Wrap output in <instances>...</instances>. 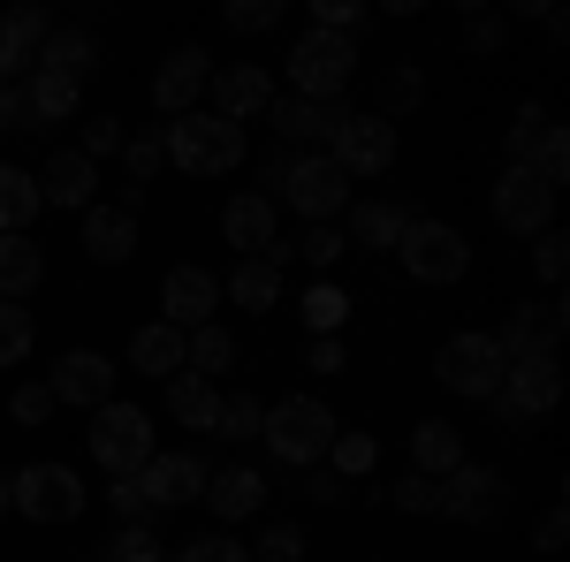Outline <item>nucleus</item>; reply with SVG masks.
Here are the masks:
<instances>
[{"label": "nucleus", "mask_w": 570, "mask_h": 562, "mask_svg": "<svg viewBox=\"0 0 570 562\" xmlns=\"http://www.w3.org/2000/svg\"><path fill=\"white\" fill-rule=\"evenodd\" d=\"M160 152H168V168L190 175V183H220V175H236L252 160V137L236 130V122H220V115H206V107H190V115H176V122L160 130Z\"/></svg>", "instance_id": "1"}, {"label": "nucleus", "mask_w": 570, "mask_h": 562, "mask_svg": "<svg viewBox=\"0 0 570 562\" xmlns=\"http://www.w3.org/2000/svg\"><path fill=\"white\" fill-rule=\"evenodd\" d=\"M266 183H274V190H282V206H289V214H305L312 228H320V220H335V214H351V175L335 168L327 152H289V145H274ZM274 190H266V198H274Z\"/></svg>", "instance_id": "2"}, {"label": "nucleus", "mask_w": 570, "mask_h": 562, "mask_svg": "<svg viewBox=\"0 0 570 562\" xmlns=\"http://www.w3.org/2000/svg\"><path fill=\"white\" fill-rule=\"evenodd\" d=\"M335 433H343V418H335L320 395H282V403H266V418H259L266 456H274V464H289V472L320 464V456L335 448Z\"/></svg>", "instance_id": "3"}, {"label": "nucleus", "mask_w": 570, "mask_h": 562, "mask_svg": "<svg viewBox=\"0 0 570 562\" xmlns=\"http://www.w3.org/2000/svg\"><path fill=\"white\" fill-rule=\"evenodd\" d=\"M85 441H91V456H99V472H107V479H137L153 456H160L153 411H145V403H122V395L91 411V433H85Z\"/></svg>", "instance_id": "4"}, {"label": "nucleus", "mask_w": 570, "mask_h": 562, "mask_svg": "<svg viewBox=\"0 0 570 562\" xmlns=\"http://www.w3.org/2000/svg\"><path fill=\"white\" fill-rule=\"evenodd\" d=\"M395 259H403V274H411L419 289H449V282H464V274H472V236H464V228H449V220H434V214H419L411 228H403Z\"/></svg>", "instance_id": "5"}, {"label": "nucleus", "mask_w": 570, "mask_h": 562, "mask_svg": "<svg viewBox=\"0 0 570 562\" xmlns=\"http://www.w3.org/2000/svg\"><path fill=\"white\" fill-rule=\"evenodd\" d=\"M289 99H343V85L357 77V39H335V31H297L289 39Z\"/></svg>", "instance_id": "6"}, {"label": "nucleus", "mask_w": 570, "mask_h": 562, "mask_svg": "<svg viewBox=\"0 0 570 562\" xmlns=\"http://www.w3.org/2000/svg\"><path fill=\"white\" fill-rule=\"evenodd\" d=\"M8 510L53 532V524H77V517H85L91 494H85V479L69 472V464H23V472H8Z\"/></svg>", "instance_id": "7"}, {"label": "nucleus", "mask_w": 570, "mask_h": 562, "mask_svg": "<svg viewBox=\"0 0 570 562\" xmlns=\"http://www.w3.org/2000/svg\"><path fill=\"white\" fill-rule=\"evenodd\" d=\"M502 373H510V357H502V343L480 335V327H464V335H449V343L434 349V381L449 395H464V403H494V395H502Z\"/></svg>", "instance_id": "8"}, {"label": "nucleus", "mask_w": 570, "mask_h": 562, "mask_svg": "<svg viewBox=\"0 0 570 562\" xmlns=\"http://www.w3.org/2000/svg\"><path fill=\"white\" fill-rule=\"evenodd\" d=\"M441 517H456V524H502L510 517V479L494 472V464H456V472L441 479Z\"/></svg>", "instance_id": "9"}, {"label": "nucleus", "mask_w": 570, "mask_h": 562, "mask_svg": "<svg viewBox=\"0 0 570 562\" xmlns=\"http://www.w3.org/2000/svg\"><path fill=\"white\" fill-rule=\"evenodd\" d=\"M220 236L244 252V259H274L289 266V244H282V214H274V198L266 190H236L228 206H220Z\"/></svg>", "instance_id": "10"}, {"label": "nucleus", "mask_w": 570, "mask_h": 562, "mask_svg": "<svg viewBox=\"0 0 570 562\" xmlns=\"http://www.w3.org/2000/svg\"><path fill=\"white\" fill-rule=\"evenodd\" d=\"M395 122H381V115H343V130H335V145H327V160L351 175V183H373V175L395 168Z\"/></svg>", "instance_id": "11"}, {"label": "nucleus", "mask_w": 570, "mask_h": 562, "mask_svg": "<svg viewBox=\"0 0 570 562\" xmlns=\"http://www.w3.org/2000/svg\"><path fill=\"white\" fill-rule=\"evenodd\" d=\"M206 456H190V448H168V456H153L145 472H137V494H145V510L153 517H168V510H190V502H206Z\"/></svg>", "instance_id": "12"}, {"label": "nucleus", "mask_w": 570, "mask_h": 562, "mask_svg": "<svg viewBox=\"0 0 570 562\" xmlns=\"http://www.w3.org/2000/svg\"><path fill=\"white\" fill-rule=\"evenodd\" d=\"M487 206H494V228H502V236H548V220H556V190H548L540 175H525V168H502Z\"/></svg>", "instance_id": "13"}, {"label": "nucleus", "mask_w": 570, "mask_h": 562, "mask_svg": "<svg viewBox=\"0 0 570 562\" xmlns=\"http://www.w3.org/2000/svg\"><path fill=\"white\" fill-rule=\"evenodd\" d=\"M206 85H214V53H206L198 39H183L176 53H168V61L153 69V107H160V115L176 122V115H190V107L206 99Z\"/></svg>", "instance_id": "14"}, {"label": "nucleus", "mask_w": 570, "mask_h": 562, "mask_svg": "<svg viewBox=\"0 0 570 562\" xmlns=\"http://www.w3.org/2000/svg\"><path fill=\"white\" fill-rule=\"evenodd\" d=\"M343 115H351L343 99L327 107V99H282V91H274V107H266V122H274V137H282L289 152H327L335 130H343Z\"/></svg>", "instance_id": "15"}, {"label": "nucleus", "mask_w": 570, "mask_h": 562, "mask_svg": "<svg viewBox=\"0 0 570 562\" xmlns=\"http://www.w3.org/2000/svg\"><path fill=\"white\" fill-rule=\"evenodd\" d=\"M115 373H122V365H115L107 349H61V357H53V381H46V388H53V403L99 411V403H115Z\"/></svg>", "instance_id": "16"}, {"label": "nucleus", "mask_w": 570, "mask_h": 562, "mask_svg": "<svg viewBox=\"0 0 570 562\" xmlns=\"http://www.w3.org/2000/svg\"><path fill=\"white\" fill-rule=\"evenodd\" d=\"M214 312H220V274H206V266H168V282H160V319L168 327H214Z\"/></svg>", "instance_id": "17"}, {"label": "nucleus", "mask_w": 570, "mask_h": 562, "mask_svg": "<svg viewBox=\"0 0 570 562\" xmlns=\"http://www.w3.org/2000/svg\"><path fill=\"white\" fill-rule=\"evenodd\" d=\"M77 107H85V85L31 69V77L16 85V130H61V122H77Z\"/></svg>", "instance_id": "18"}, {"label": "nucleus", "mask_w": 570, "mask_h": 562, "mask_svg": "<svg viewBox=\"0 0 570 562\" xmlns=\"http://www.w3.org/2000/svg\"><path fill=\"white\" fill-rule=\"evenodd\" d=\"M46 39H53V16H46L39 0H16V8L0 16V85H16L23 69H39Z\"/></svg>", "instance_id": "19"}, {"label": "nucleus", "mask_w": 570, "mask_h": 562, "mask_svg": "<svg viewBox=\"0 0 570 562\" xmlns=\"http://www.w3.org/2000/svg\"><path fill=\"white\" fill-rule=\"evenodd\" d=\"M563 327H570L563 297H540V304H518L494 343H502V357H556V349H563Z\"/></svg>", "instance_id": "20"}, {"label": "nucleus", "mask_w": 570, "mask_h": 562, "mask_svg": "<svg viewBox=\"0 0 570 562\" xmlns=\"http://www.w3.org/2000/svg\"><path fill=\"white\" fill-rule=\"evenodd\" d=\"M206 91H214V107H206V115L236 122V130H244V122H259L266 107H274V77H266L259 61H236V69H220Z\"/></svg>", "instance_id": "21"}, {"label": "nucleus", "mask_w": 570, "mask_h": 562, "mask_svg": "<svg viewBox=\"0 0 570 562\" xmlns=\"http://www.w3.org/2000/svg\"><path fill=\"white\" fill-rule=\"evenodd\" d=\"M39 206H61V214L99 206V168H91L77 145H69V152H53V160L39 168Z\"/></svg>", "instance_id": "22"}, {"label": "nucleus", "mask_w": 570, "mask_h": 562, "mask_svg": "<svg viewBox=\"0 0 570 562\" xmlns=\"http://www.w3.org/2000/svg\"><path fill=\"white\" fill-rule=\"evenodd\" d=\"M85 259L91 266H130L137 259V214L130 206H85Z\"/></svg>", "instance_id": "23"}, {"label": "nucleus", "mask_w": 570, "mask_h": 562, "mask_svg": "<svg viewBox=\"0 0 570 562\" xmlns=\"http://www.w3.org/2000/svg\"><path fill=\"white\" fill-rule=\"evenodd\" d=\"M411 220H419L411 198H357V206H351V244H357V252H395Z\"/></svg>", "instance_id": "24"}, {"label": "nucleus", "mask_w": 570, "mask_h": 562, "mask_svg": "<svg viewBox=\"0 0 570 562\" xmlns=\"http://www.w3.org/2000/svg\"><path fill=\"white\" fill-rule=\"evenodd\" d=\"M502 395H510L525 418H548V411L563 403V373H556V357H510V373H502Z\"/></svg>", "instance_id": "25"}, {"label": "nucleus", "mask_w": 570, "mask_h": 562, "mask_svg": "<svg viewBox=\"0 0 570 562\" xmlns=\"http://www.w3.org/2000/svg\"><path fill=\"white\" fill-rule=\"evenodd\" d=\"M206 510L220 517V532L244 524V517H259V510H266V479L252 472V464H228V472L206 479Z\"/></svg>", "instance_id": "26"}, {"label": "nucleus", "mask_w": 570, "mask_h": 562, "mask_svg": "<svg viewBox=\"0 0 570 562\" xmlns=\"http://www.w3.org/2000/svg\"><path fill=\"white\" fill-rule=\"evenodd\" d=\"M46 282V244L39 236H0V304L39 297Z\"/></svg>", "instance_id": "27"}, {"label": "nucleus", "mask_w": 570, "mask_h": 562, "mask_svg": "<svg viewBox=\"0 0 570 562\" xmlns=\"http://www.w3.org/2000/svg\"><path fill=\"white\" fill-rule=\"evenodd\" d=\"M130 373H145V381H176L183 373V327L145 319V327L130 335Z\"/></svg>", "instance_id": "28"}, {"label": "nucleus", "mask_w": 570, "mask_h": 562, "mask_svg": "<svg viewBox=\"0 0 570 562\" xmlns=\"http://www.w3.org/2000/svg\"><path fill=\"white\" fill-rule=\"evenodd\" d=\"M220 297L244 304L252 319H266V312L282 304V266H274V259H236V266H228V282H220Z\"/></svg>", "instance_id": "29"}, {"label": "nucleus", "mask_w": 570, "mask_h": 562, "mask_svg": "<svg viewBox=\"0 0 570 562\" xmlns=\"http://www.w3.org/2000/svg\"><path fill=\"white\" fill-rule=\"evenodd\" d=\"M456 464H464V433L449 426V418H419V426H411V472L449 479Z\"/></svg>", "instance_id": "30"}, {"label": "nucleus", "mask_w": 570, "mask_h": 562, "mask_svg": "<svg viewBox=\"0 0 570 562\" xmlns=\"http://www.w3.org/2000/svg\"><path fill=\"white\" fill-rule=\"evenodd\" d=\"M39 69H46V77H69V85H85L91 69H99V39H91V31H53V39L39 46Z\"/></svg>", "instance_id": "31"}, {"label": "nucleus", "mask_w": 570, "mask_h": 562, "mask_svg": "<svg viewBox=\"0 0 570 562\" xmlns=\"http://www.w3.org/2000/svg\"><path fill=\"white\" fill-rule=\"evenodd\" d=\"M228 365H236V335H228L220 319L183 335V373H198V381H214V388H220V373H228Z\"/></svg>", "instance_id": "32"}, {"label": "nucleus", "mask_w": 570, "mask_h": 562, "mask_svg": "<svg viewBox=\"0 0 570 562\" xmlns=\"http://www.w3.org/2000/svg\"><path fill=\"white\" fill-rule=\"evenodd\" d=\"M168 411H176V426L214 433V418H220V388H214V381H198V373H176V381H168Z\"/></svg>", "instance_id": "33"}, {"label": "nucleus", "mask_w": 570, "mask_h": 562, "mask_svg": "<svg viewBox=\"0 0 570 562\" xmlns=\"http://www.w3.org/2000/svg\"><path fill=\"white\" fill-rule=\"evenodd\" d=\"M31 220H39V175L0 168V236H31Z\"/></svg>", "instance_id": "34"}, {"label": "nucleus", "mask_w": 570, "mask_h": 562, "mask_svg": "<svg viewBox=\"0 0 570 562\" xmlns=\"http://www.w3.org/2000/svg\"><path fill=\"white\" fill-rule=\"evenodd\" d=\"M297 312H305L312 335H343V327H351V289H343V282H312Z\"/></svg>", "instance_id": "35"}, {"label": "nucleus", "mask_w": 570, "mask_h": 562, "mask_svg": "<svg viewBox=\"0 0 570 562\" xmlns=\"http://www.w3.org/2000/svg\"><path fill=\"white\" fill-rule=\"evenodd\" d=\"M419 107H426V77H419L411 61H403V69H381V107H373V115L395 122V115H419Z\"/></svg>", "instance_id": "36"}, {"label": "nucleus", "mask_w": 570, "mask_h": 562, "mask_svg": "<svg viewBox=\"0 0 570 562\" xmlns=\"http://www.w3.org/2000/svg\"><path fill=\"white\" fill-rule=\"evenodd\" d=\"M525 175H540L548 190H563V183H570V137H563V122H548V130H540V145H532Z\"/></svg>", "instance_id": "37"}, {"label": "nucleus", "mask_w": 570, "mask_h": 562, "mask_svg": "<svg viewBox=\"0 0 570 562\" xmlns=\"http://www.w3.org/2000/svg\"><path fill=\"white\" fill-rule=\"evenodd\" d=\"M39 343V319H31V304H0V373L8 365H23Z\"/></svg>", "instance_id": "38"}, {"label": "nucleus", "mask_w": 570, "mask_h": 562, "mask_svg": "<svg viewBox=\"0 0 570 562\" xmlns=\"http://www.w3.org/2000/svg\"><path fill=\"white\" fill-rule=\"evenodd\" d=\"M259 418H266V403H259V395H220L214 433H220V441H259Z\"/></svg>", "instance_id": "39"}, {"label": "nucleus", "mask_w": 570, "mask_h": 562, "mask_svg": "<svg viewBox=\"0 0 570 562\" xmlns=\"http://www.w3.org/2000/svg\"><path fill=\"white\" fill-rule=\"evenodd\" d=\"M107 562H168L160 524H122V532H115V548H107Z\"/></svg>", "instance_id": "40"}, {"label": "nucleus", "mask_w": 570, "mask_h": 562, "mask_svg": "<svg viewBox=\"0 0 570 562\" xmlns=\"http://www.w3.org/2000/svg\"><path fill=\"white\" fill-rule=\"evenodd\" d=\"M327 456H335V472H343V479H365L373 464H381V441L351 426V433H335V448H327Z\"/></svg>", "instance_id": "41"}, {"label": "nucleus", "mask_w": 570, "mask_h": 562, "mask_svg": "<svg viewBox=\"0 0 570 562\" xmlns=\"http://www.w3.org/2000/svg\"><path fill=\"white\" fill-rule=\"evenodd\" d=\"M220 23H228L236 39H259V31L282 23V0H228V8H220Z\"/></svg>", "instance_id": "42"}, {"label": "nucleus", "mask_w": 570, "mask_h": 562, "mask_svg": "<svg viewBox=\"0 0 570 562\" xmlns=\"http://www.w3.org/2000/svg\"><path fill=\"white\" fill-rule=\"evenodd\" d=\"M365 0H312V31H335V39H357L365 31Z\"/></svg>", "instance_id": "43"}, {"label": "nucleus", "mask_w": 570, "mask_h": 562, "mask_svg": "<svg viewBox=\"0 0 570 562\" xmlns=\"http://www.w3.org/2000/svg\"><path fill=\"white\" fill-rule=\"evenodd\" d=\"M464 46H472L480 61H494V53L510 46V23H502L494 8H464Z\"/></svg>", "instance_id": "44"}, {"label": "nucleus", "mask_w": 570, "mask_h": 562, "mask_svg": "<svg viewBox=\"0 0 570 562\" xmlns=\"http://www.w3.org/2000/svg\"><path fill=\"white\" fill-rule=\"evenodd\" d=\"M176 562H252V548L236 540V532H198V540H183Z\"/></svg>", "instance_id": "45"}, {"label": "nucleus", "mask_w": 570, "mask_h": 562, "mask_svg": "<svg viewBox=\"0 0 570 562\" xmlns=\"http://www.w3.org/2000/svg\"><path fill=\"white\" fill-rule=\"evenodd\" d=\"M160 160H168V152H160V122H153L145 137H130V145H122V168H130V190H145V183L160 175Z\"/></svg>", "instance_id": "46"}, {"label": "nucleus", "mask_w": 570, "mask_h": 562, "mask_svg": "<svg viewBox=\"0 0 570 562\" xmlns=\"http://www.w3.org/2000/svg\"><path fill=\"white\" fill-rule=\"evenodd\" d=\"M289 259H305V266H335V259H343V228H335V220L305 228V236L289 244Z\"/></svg>", "instance_id": "47"}, {"label": "nucleus", "mask_w": 570, "mask_h": 562, "mask_svg": "<svg viewBox=\"0 0 570 562\" xmlns=\"http://www.w3.org/2000/svg\"><path fill=\"white\" fill-rule=\"evenodd\" d=\"M540 130H548V107H518V122H510V137H502L510 168H525V160H532V145H540Z\"/></svg>", "instance_id": "48"}, {"label": "nucleus", "mask_w": 570, "mask_h": 562, "mask_svg": "<svg viewBox=\"0 0 570 562\" xmlns=\"http://www.w3.org/2000/svg\"><path fill=\"white\" fill-rule=\"evenodd\" d=\"M122 145H130V137H122V122H115V115H91V122H85V145H77V152H85L91 168H99V160H115Z\"/></svg>", "instance_id": "49"}, {"label": "nucleus", "mask_w": 570, "mask_h": 562, "mask_svg": "<svg viewBox=\"0 0 570 562\" xmlns=\"http://www.w3.org/2000/svg\"><path fill=\"white\" fill-rule=\"evenodd\" d=\"M252 562H305V532H297V524H266Z\"/></svg>", "instance_id": "50"}, {"label": "nucleus", "mask_w": 570, "mask_h": 562, "mask_svg": "<svg viewBox=\"0 0 570 562\" xmlns=\"http://www.w3.org/2000/svg\"><path fill=\"white\" fill-rule=\"evenodd\" d=\"M395 510H411V517H441V479L411 472L403 486H395Z\"/></svg>", "instance_id": "51"}, {"label": "nucleus", "mask_w": 570, "mask_h": 562, "mask_svg": "<svg viewBox=\"0 0 570 562\" xmlns=\"http://www.w3.org/2000/svg\"><path fill=\"white\" fill-rule=\"evenodd\" d=\"M53 411H61V403H53V388H16L8 395V418H16V426H46V418H53Z\"/></svg>", "instance_id": "52"}, {"label": "nucleus", "mask_w": 570, "mask_h": 562, "mask_svg": "<svg viewBox=\"0 0 570 562\" xmlns=\"http://www.w3.org/2000/svg\"><path fill=\"white\" fill-rule=\"evenodd\" d=\"M532 266H540V282H548V289L570 274V252H563V236H556V228H548V236H532Z\"/></svg>", "instance_id": "53"}, {"label": "nucleus", "mask_w": 570, "mask_h": 562, "mask_svg": "<svg viewBox=\"0 0 570 562\" xmlns=\"http://www.w3.org/2000/svg\"><path fill=\"white\" fill-rule=\"evenodd\" d=\"M107 510H115L122 524H153V510H145V494H137V479H115V486H107Z\"/></svg>", "instance_id": "54"}, {"label": "nucleus", "mask_w": 570, "mask_h": 562, "mask_svg": "<svg viewBox=\"0 0 570 562\" xmlns=\"http://www.w3.org/2000/svg\"><path fill=\"white\" fill-rule=\"evenodd\" d=\"M305 365H312V373H343V365H351V349L335 343V335H312V349H305Z\"/></svg>", "instance_id": "55"}, {"label": "nucleus", "mask_w": 570, "mask_h": 562, "mask_svg": "<svg viewBox=\"0 0 570 562\" xmlns=\"http://www.w3.org/2000/svg\"><path fill=\"white\" fill-rule=\"evenodd\" d=\"M563 532H570V517H563V502H556L548 517L532 524V548H540V555H556V548H563Z\"/></svg>", "instance_id": "56"}, {"label": "nucleus", "mask_w": 570, "mask_h": 562, "mask_svg": "<svg viewBox=\"0 0 570 562\" xmlns=\"http://www.w3.org/2000/svg\"><path fill=\"white\" fill-rule=\"evenodd\" d=\"M540 31H548V46H563L570 39V16H563V8H540Z\"/></svg>", "instance_id": "57"}, {"label": "nucleus", "mask_w": 570, "mask_h": 562, "mask_svg": "<svg viewBox=\"0 0 570 562\" xmlns=\"http://www.w3.org/2000/svg\"><path fill=\"white\" fill-rule=\"evenodd\" d=\"M305 494H312V502H343V479L320 472V479H305Z\"/></svg>", "instance_id": "58"}, {"label": "nucleus", "mask_w": 570, "mask_h": 562, "mask_svg": "<svg viewBox=\"0 0 570 562\" xmlns=\"http://www.w3.org/2000/svg\"><path fill=\"white\" fill-rule=\"evenodd\" d=\"M0 130H16V85H0Z\"/></svg>", "instance_id": "59"}, {"label": "nucleus", "mask_w": 570, "mask_h": 562, "mask_svg": "<svg viewBox=\"0 0 570 562\" xmlns=\"http://www.w3.org/2000/svg\"><path fill=\"white\" fill-rule=\"evenodd\" d=\"M0 517H8V472H0Z\"/></svg>", "instance_id": "60"}, {"label": "nucleus", "mask_w": 570, "mask_h": 562, "mask_svg": "<svg viewBox=\"0 0 570 562\" xmlns=\"http://www.w3.org/2000/svg\"><path fill=\"white\" fill-rule=\"evenodd\" d=\"M91 562H107V555H91Z\"/></svg>", "instance_id": "61"}]
</instances>
